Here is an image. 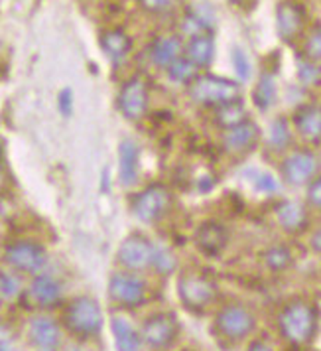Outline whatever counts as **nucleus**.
I'll return each instance as SVG.
<instances>
[{
  "label": "nucleus",
  "instance_id": "nucleus-14",
  "mask_svg": "<svg viewBox=\"0 0 321 351\" xmlns=\"http://www.w3.org/2000/svg\"><path fill=\"white\" fill-rule=\"evenodd\" d=\"M304 28V12L296 2H282L276 8V30L278 36L284 42H292L294 38H298Z\"/></svg>",
  "mask_w": 321,
  "mask_h": 351
},
{
  "label": "nucleus",
  "instance_id": "nucleus-2",
  "mask_svg": "<svg viewBox=\"0 0 321 351\" xmlns=\"http://www.w3.org/2000/svg\"><path fill=\"white\" fill-rule=\"evenodd\" d=\"M278 324H280V332L290 343L302 346V343H307L316 334L318 314L313 306L309 304L292 302L282 310Z\"/></svg>",
  "mask_w": 321,
  "mask_h": 351
},
{
  "label": "nucleus",
  "instance_id": "nucleus-28",
  "mask_svg": "<svg viewBox=\"0 0 321 351\" xmlns=\"http://www.w3.org/2000/svg\"><path fill=\"white\" fill-rule=\"evenodd\" d=\"M290 141H292V132H290V125L286 119H276L270 125V132H268V144L272 150H284L288 148Z\"/></svg>",
  "mask_w": 321,
  "mask_h": 351
},
{
  "label": "nucleus",
  "instance_id": "nucleus-6",
  "mask_svg": "<svg viewBox=\"0 0 321 351\" xmlns=\"http://www.w3.org/2000/svg\"><path fill=\"white\" fill-rule=\"evenodd\" d=\"M215 328L227 339L239 341L255 330V316L241 304H229L217 314Z\"/></svg>",
  "mask_w": 321,
  "mask_h": 351
},
{
  "label": "nucleus",
  "instance_id": "nucleus-44",
  "mask_svg": "<svg viewBox=\"0 0 321 351\" xmlns=\"http://www.w3.org/2000/svg\"><path fill=\"white\" fill-rule=\"evenodd\" d=\"M40 351H55V350H40Z\"/></svg>",
  "mask_w": 321,
  "mask_h": 351
},
{
  "label": "nucleus",
  "instance_id": "nucleus-21",
  "mask_svg": "<svg viewBox=\"0 0 321 351\" xmlns=\"http://www.w3.org/2000/svg\"><path fill=\"white\" fill-rule=\"evenodd\" d=\"M181 51H183V46L177 36H160L154 40V44L150 48V58L154 60L156 65L168 69L170 65L181 58Z\"/></svg>",
  "mask_w": 321,
  "mask_h": 351
},
{
  "label": "nucleus",
  "instance_id": "nucleus-15",
  "mask_svg": "<svg viewBox=\"0 0 321 351\" xmlns=\"http://www.w3.org/2000/svg\"><path fill=\"white\" fill-rule=\"evenodd\" d=\"M140 172V150L138 144L125 138L118 144V180L123 186H134Z\"/></svg>",
  "mask_w": 321,
  "mask_h": 351
},
{
  "label": "nucleus",
  "instance_id": "nucleus-17",
  "mask_svg": "<svg viewBox=\"0 0 321 351\" xmlns=\"http://www.w3.org/2000/svg\"><path fill=\"white\" fill-rule=\"evenodd\" d=\"M28 334L40 350H55L62 339V330H60L57 322L48 316L34 318L28 326Z\"/></svg>",
  "mask_w": 321,
  "mask_h": 351
},
{
  "label": "nucleus",
  "instance_id": "nucleus-37",
  "mask_svg": "<svg viewBox=\"0 0 321 351\" xmlns=\"http://www.w3.org/2000/svg\"><path fill=\"white\" fill-rule=\"evenodd\" d=\"M57 107H60V111L64 117H69L71 111H73V93H71V89H64L60 97H57Z\"/></svg>",
  "mask_w": 321,
  "mask_h": 351
},
{
  "label": "nucleus",
  "instance_id": "nucleus-8",
  "mask_svg": "<svg viewBox=\"0 0 321 351\" xmlns=\"http://www.w3.org/2000/svg\"><path fill=\"white\" fill-rule=\"evenodd\" d=\"M154 251H156V245L150 239H146L144 235L136 233V235H129L120 243L116 258L129 271H144L148 267H152Z\"/></svg>",
  "mask_w": 321,
  "mask_h": 351
},
{
  "label": "nucleus",
  "instance_id": "nucleus-11",
  "mask_svg": "<svg viewBox=\"0 0 321 351\" xmlns=\"http://www.w3.org/2000/svg\"><path fill=\"white\" fill-rule=\"evenodd\" d=\"M140 334L148 348L162 350L174 343L177 337V322L172 314H154L146 319Z\"/></svg>",
  "mask_w": 321,
  "mask_h": 351
},
{
  "label": "nucleus",
  "instance_id": "nucleus-12",
  "mask_svg": "<svg viewBox=\"0 0 321 351\" xmlns=\"http://www.w3.org/2000/svg\"><path fill=\"white\" fill-rule=\"evenodd\" d=\"M318 158L316 154L307 152V150H298L294 154H290L288 158L282 164V176L288 182L290 186H304L309 184L316 172H318Z\"/></svg>",
  "mask_w": 321,
  "mask_h": 351
},
{
  "label": "nucleus",
  "instance_id": "nucleus-20",
  "mask_svg": "<svg viewBox=\"0 0 321 351\" xmlns=\"http://www.w3.org/2000/svg\"><path fill=\"white\" fill-rule=\"evenodd\" d=\"M213 56H215V40H213L211 32L197 34V36L190 38L188 48H185V58L197 69L209 67V64L213 62Z\"/></svg>",
  "mask_w": 321,
  "mask_h": 351
},
{
  "label": "nucleus",
  "instance_id": "nucleus-43",
  "mask_svg": "<svg viewBox=\"0 0 321 351\" xmlns=\"http://www.w3.org/2000/svg\"><path fill=\"white\" fill-rule=\"evenodd\" d=\"M4 180V176H2V166H0V182Z\"/></svg>",
  "mask_w": 321,
  "mask_h": 351
},
{
  "label": "nucleus",
  "instance_id": "nucleus-3",
  "mask_svg": "<svg viewBox=\"0 0 321 351\" xmlns=\"http://www.w3.org/2000/svg\"><path fill=\"white\" fill-rule=\"evenodd\" d=\"M65 324H67L69 332H73L75 335H81V337L95 335L103 328V310L93 298L79 296L67 306Z\"/></svg>",
  "mask_w": 321,
  "mask_h": 351
},
{
  "label": "nucleus",
  "instance_id": "nucleus-19",
  "mask_svg": "<svg viewBox=\"0 0 321 351\" xmlns=\"http://www.w3.org/2000/svg\"><path fill=\"white\" fill-rule=\"evenodd\" d=\"M30 298L42 308H49L53 304L60 302L62 298V285L57 278L49 274H38L30 285Z\"/></svg>",
  "mask_w": 321,
  "mask_h": 351
},
{
  "label": "nucleus",
  "instance_id": "nucleus-35",
  "mask_svg": "<svg viewBox=\"0 0 321 351\" xmlns=\"http://www.w3.org/2000/svg\"><path fill=\"white\" fill-rule=\"evenodd\" d=\"M307 202L309 206L321 209V176L320 178H313L309 182V188H307Z\"/></svg>",
  "mask_w": 321,
  "mask_h": 351
},
{
  "label": "nucleus",
  "instance_id": "nucleus-38",
  "mask_svg": "<svg viewBox=\"0 0 321 351\" xmlns=\"http://www.w3.org/2000/svg\"><path fill=\"white\" fill-rule=\"evenodd\" d=\"M174 4V0H140V6L148 12H164Z\"/></svg>",
  "mask_w": 321,
  "mask_h": 351
},
{
  "label": "nucleus",
  "instance_id": "nucleus-23",
  "mask_svg": "<svg viewBox=\"0 0 321 351\" xmlns=\"http://www.w3.org/2000/svg\"><path fill=\"white\" fill-rule=\"evenodd\" d=\"M101 48L113 64H120V62L127 60V56L130 53L132 42L123 30H107L101 36Z\"/></svg>",
  "mask_w": 321,
  "mask_h": 351
},
{
  "label": "nucleus",
  "instance_id": "nucleus-4",
  "mask_svg": "<svg viewBox=\"0 0 321 351\" xmlns=\"http://www.w3.org/2000/svg\"><path fill=\"white\" fill-rule=\"evenodd\" d=\"M172 208V192L164 184H152L132 199V213L142 223H156Z\"/></svg>",
  "mask_w": 321,
  "mask_h": 351
},
{
  "label": "nucleus",
  "instance_id": "nucleus-33",
  "mask_svg": "<svg viewBox=\"0 0 321 351\" xmlns=\"http://www.w3.org/2000/svg\"><path fill=\"white\" fill-rule=\"evenodd\" d=\"M0 292H2V296H6V298L16 296L18 292H20V280H18L14 274H10V272L0 274Z\"/></svg>",
  "mask_w": 321,
  "mask_h": 351
},
{
  "label": "nucleus",
  "instance_id": "nucleus-42",
  "mask_svg": "<svg viewBox=\"0 0 321 351\" xmlns=\"http://www.w3.org/2000/svg\"><path fill=\"white\" fill-rule=\"evenodd\" d=\"M0 351H12V350H10V348H8L6 343H0Z\"/></svg>",
  "mask_w": 321,
  "mask_h": 351
},
{
  "label": "nucleus",
  "instance_id": "nucleus-7",
  "mask_svg": "<svg viewBox=\"0 0 321 351\" xmlns=\"http://www.w3.org/2000/svg\"><path fill=\"white\" fill-rule=\"evenodd\" d=\"M4 261L20 272L28 274H40L44 267L48 265V255L44 247L30 243V241H18L6 247L4 251Z\"/></svg>",
  "mask_w": 321,
  "mask_h": 351
},
{
  "label": "nucleus",
  "instance_id": "nucleus-5",
  "mask_svg": "<svg viewBox=\"0 0 321 351\" xmlns=\"http://www.w3.org/2000/svg\"><path fill=\"white\" fill-rule=\"evenodd\" d=\"M177 294H179L181 302L185 304L188 308L203 310L205 306H209L215 300L217 287L205 274L188 272V274H181V278L177 282Z\"/></svg>",
  "mask_w": 321,
  "mask_h": 351
},
{
  "label": "nucleus",
  "instance_id": "nucleus-41",
  "mask_svg": "<svg viewBox=\"0 0 321 351\" xmlns=\"http://www.w3.org/2000/svg\"><path fill=\"white\" fill-rule=\"evenodd\" d=\"M8 341V332L4 328H0V343H6Z\"/></svg>",
  "mask_w": 321,
  "mask_h": 351
},
{
  "label": "nucleus",
  "instance_id": "nucleus-40",
  "mask_svg": "<svg viewBox=\"0 0 321 351\" xmlns=\"http://www.w3.org/2000/svg\"><path fill=\"white\" fill-rule=\"evenodd\" d=\"M313 247H316L318 251H321V231H318V233L313 235Z\"/></svg>",
  "mask_w": 321,
  "mask_h": 351
},
{
  "label": "nucleus",
  "instance_id": "nucleus-22",
  "mask_svg": "<svg viewBox=\"0 0 321 351\" xmlns=\"http://www.w3.org/2000/svg\"><path fill=\"white\" fill-rule=\"evenodd\" d=\"M296 128L309 143L321 141V107L305 105L296 112Z\"/></svg>",
  "mask_w": 321,
  "mask_h": 351
},
{
  "label": "nucleus",
  "instance_id": "nucleus-39",
  "mask_svg": "<svg viewBox=\"0 0 321 351\" xmlns=\"http://www.w3.org/2000/svg\"><path fill=\"white\" fill-rule=\"evenodd\" d=\"M248 351H272V350H270V346H266V343H262V341H255V343L248 348Z\"/></svg>",
  "mask_w": 321,
  "mask_h": 351
},
{
  "label": "nucleus",
  "instance_id": "nucleus-26",
  "mask_svg": "<svg viewBox=\"0 0 321 351\" xmlns=\"http://www.w3.org/2000/svg\"><path fill=\"white\" fill-rule=\"evenodd\" d=\"M274 101H276V83H274V77L270 73H264L257 83V89H255V103H257L258 109L266 111L272 107Z\"/></svg>",
  "mask_w": 321,
  "mask_h": 351
},
{
  "label": "nucleus",
  "instance_id": "nucleus-27",
  "mask_svg": "<svg viewBox=\"0 0 321 351\" xmlns=\"http://www.w3.org/2000/svg\"><path fill=\"white\" fill-rule=\"evenodd\" d=\"M197 67L185 58V56H181L177 62L168 67V75H170V80L174 81V83H190L192 85L195 77H197Z\"/></svg>",
  "mask_w": 321,
  "mask_h": 351
},
{
  "label": "nucleus",
  "instance_id": "nucleus-30",
  "mask_svg": "<svg viewBox=\"0 0 321 351\" xmlns=\"http://www.w3.org/2000/svg\"><path fill=\"white\" fill-rule=\"evenodd\" d=\"M152 267L158 272H172L176 269V256L172 255L168 249L164 247H156L154 251V258H152Z\"/></svg>",
  "mask_w": 321,
  "mask_h": 351
},
{
  "label": "nucleus",
  "instance_id": "nucleus-36",
  "mask_svg": "<svg viewBox=\"0 0 321 351\" xmlns=\"http://www.w3.org/2000/svg\"><path fill=\"white\" fill-rule=\"evenodd\" d=\"M257 190L262 193H276L278 192V182L270 174L257 176Z\"/></svg>",
  "mask_w": 321,
  "mask_h": 351
},
{
  "label": "nucleus",
  "instance_id": "nucleus-1",
  "mask_svg": "<svg viewBox=\"0 0 321 351\" xmlns=\"http://www.w3.org/2000/svg\"><path fill=\"white\" fill-rule=\"evenodd\" d=\"M188 93L193 103L203 107H223L227 103L239 101L241 87L237 81L217 77V75H197L190 85Z\"/></svg>",
  "mask_w": 321,
  "mask_h": 351
},
{
  "label": "nucleus",
  "instance_id": "nucleus-10",
  "mask_svg": "<svg viewBox=\"0 0 321 351\" xmlns=\"http://www.w3.org/2000/svg\"><path fill=\"white\" fill-rule=\"evenodd\" d=\"M150 103V91L148 83L142 77H130L118 93V109L125 119L129 121H138L142 119L148 111Z\"/></svg>",
  "mask_w": 321,
  "mask_h": 351
},
{
  "label": "nucleus",
  "instance_id": "nucleus-34",
  "mask_svg": "<svg viewBox=\"0 0 321 351\" xmlns=\"http://www.w3.org/2000/svg\"><path fill=\"white\" fill-rule=\"evenodd\" d=\"M320 67L313 64V62H302L300 64V69H298V75H300V80L305 85H309V83H316V81L320 80Z\"/></svg>",
  "mask_w": 321,
  "mask_h": 351
},
{
  "label": "nucleus",
  "instance_id": "nucleus-24",
  "mask_svg": "<svg viewBox=\"0 0 321 351\" xmlns=\"http://www.w3.org/2000/svg\"><path fill=\"white\" fill-rule=\"evenodd\" d=\"M276 217H278V223L282 225L286 231H290V233L302 231L305 227V221H307L305 208L300 202H294V199L282 202V204L276 208Z\"/></svg>",
  "mask_w": 321,
  "mask_h": 351
},
{
  "label": "nucleus",
  "instance_id": "nucleus-9",
  "mask_svg": "<svg viewBox=\"0 0 321 351\" xmlns=\"http://www.w3.org/2000/svg\"><path fill=\"white\" fill-rule=\"evenodd\" d=\"M109 296L111 300L125 308H134L144 302L146 285L134 272H116L109 280Z\"/></svg>",
  "mask_w": 321,
  "mask_h": 351
},
{
  "label": "nucleus",
  "instance_id": "nucleus-31",
  "mask_svg": "<svg viewBox=\"0 0 321 351\" xmlns=\"http://www.w3.org/2000/svg\"><path fill=\"white\" fill-rule=\"evenodd\" d=\"M231 60H233V65H235V71H237L239 80H248L251 77V60H248V56L241 48H235L233 53H231Z\"/></svg>",
  "mask_w": 321,
  "mask_h": 351
},
{
  "label": "nucleus",
  "instance_id": "nucleus-13",
  "mask_svg": "<svg viewBox=\"0 0 321 351\" xmlns=\"http://www.w3.org/2000/svg\"><path fill=\"white\" fill-rule=\"evenodd\" d=\"M229 243V233L219 221H205L195 231V245L207 256H217Z\"/></svg>",
  "mask_w": 321,
  "mask_h": 351
},
{
  "label": "nucleus",
  "instance_id": "nucleus-16",
  "mask_svg": "<svg viewBox=\"0 0 321 351\" xmlns=\"http://www.w3.org/2000/svg\"><path fill=\"white\" fill-rule=\"evenodd\" d=\"M258 127L253 121H246L242 125L229 128L223 134V146L227 152L231 154H242L246 150H251L258 141Z\"/></svg>",
  "mask_w": 321,
  "mask_h": 351
},
{
  "label": "nucleus",
  "instance_id": "nucleus-18",
  "mask_svg": "<svg viewBox=\"0 0 321 351\" xmlns=\"http://www.w3.org/2000/svg\"><path fill=\"white\" fill-rule=\"evenodd\" d=\"M111 330H113L116 351H142V346H144L142 334L136 332V328L129 319L123 316H114L111 319Z\"/></svg>",
  "mask_w": 321,
  "mask_h": 351
},
{
  "label": "nucleus",
  "instance_id": "nucleus-45",
  "mask_svg": "<svg viewBox=\"0 0 321 351\" xmlns=\"http://www.w3.org/2000/svg\"><path fill=\"white\" fill-rule=\"evenodd\" d=\"M233 2H239V0H233Z\"/></svg>",
  "mask_w": 321,
  "mask_h": 351
},
{
  "label": "nucleus",
  "instance_id": "nucleus-25",
  "mask_svg": "<svg viewBox=\"0 0 321 351\" xmlns=\"http://www.w3.org/2000/svg\"><path fill=\"white\" fill-rule=\"evenodd\" d=\"M248 121V112L244 109V105L239 101H233V103H227L223 107H217V112H215V123L221 128L237 127V125H242Z\"/></svg>",
  "mask_w": 321,
  "mask_h": 351
},
{
  "label": "nucleus",
  "instance_id": "nucleus-32",
  "mask_svg": "<svg viewBox=\"0 0 321 351\" xmlns=\"http://www.w3.org/2000/svg\"><path fill=\"white\" fill-rule=\"evenodd\" d=\"M305 56L309 62L321 64V30H316L305 42Z\"/></svg>",
  "mask_w": 321,
  "mask_h": 351
},
{
  "label": "nucleus",
  "instance_id": "nucleus-29",
  "mask_svg": "<svg viewBox=\"0 0 321 351\" xmlns=\"http://www.w3.org/2000/svg\"><path fill=\"white\" fill-rule=\"evenodd\" d=\"M264 263L274 272L286 271L292 265V253H290L288 247H284V245H274L264 253Z\"/></svg>",
  "mask_w": 321,
  "mask_h": 351
}]
</instances>
